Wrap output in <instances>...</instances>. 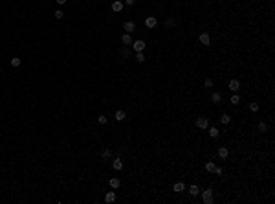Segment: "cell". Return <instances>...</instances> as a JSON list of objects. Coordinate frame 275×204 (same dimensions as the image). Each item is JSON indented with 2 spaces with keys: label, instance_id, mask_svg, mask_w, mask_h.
<instances>
[{
  "label": "cell",
  "instance_id": "6da1fadb",
  "mask_svg": "<svg viewBox=\"0 0 275 204\" xmlns=\"http://www.w3.org/2000/svg\"><path fill=\"white\" fill-rule=\"evenodd\" d=\"M202 202L204 204H213L215 202V195H213V189H204L202 191Z\"/></svg>",
  "mask_w": 275,
  "mask_h": 204
},
{
  "label": "cell",
  "instance_id": "7a4b0ae2",
  "mask_svg": "<svg viewBox=\"0 0 275 204\" xmlns=\"http://www.w3.org/2000/svg\"><path fill=\"white\" fill-rule=\"evenodd\" d=\"M196 127L200 131H206L209 127V118H206V116H198L196 118Z\"/></svg>",
  "mask_w": 275,
  "mask_h": 204
},
{
  "label": "cell",
  "instance_id": "3957f363",
  "mask_svg": "<svg viewBox=\"0 0 275 204\" xmlns=\"http://www.w3.org/2000/svg\"><path fill=\"white\" fill-rule=\"evenodd\" d=\"M216 156H218L220 160H227L229 158V149L224 147V145H220V147L216 149Z\"/></svg>",
  "mask_w": 275,
  "mask_h": 204
},
{
  "label": "cell",
  "instance_id": "277c9868",
  "mask_svg": "<svg viewBox=\"0 0 275 204\" xmlns=\"http://www.w3.org/2000/svg\"><path fill=\"white\" fill-rule=\"evenodd\" d=\"M130 46L134 48V52H143L145 48H147V42H145V40H141V39H138V40H134Z\"/></svg>",
  "mask_w": 275,
  "mask_h": 204
},
{
  "label": "cell",
  "instance_id": "5b68a950",
  "mask_svg": "<svg viewBox=\"0 0 275 204\" xmlns=\"http://www.w3.org/2000/svg\"><path fill=\"white\" fill-rule=\"evenodd\" d=\"M227 88H229L231 92H238V90H240V81H238L237 77L229 79V83H227Z\"/></svg>",
  "mask_w": 275,
  "mask_h": 204
},
{
  "label": "cell",
  "instance_id": "8992f818",
  "mask_svg": "<svg viewBox=\"0 0 275 204\" xmlns=\"http://www.w3.org/2000/svg\"><path fill=\"white\" fill-rule=\"evenodd\" d=\"M158 26V19L154 15H150V17H147L145 19V28H149V30H154V28Z\"/></svg>",
  "mask_w": 275,
  "mask_h": 204
},
{
  "label": "cell",
  "instance_id": "52a82bcc",
  "mask_svg": "<svg viewBox=\"0 0 275 204\" xmlns=\"http://www.w3.org/2000/svg\"><path fill=\"white\" fill-rule=\"evenodd\" d=\"M198 40H200V44H204V46H209V44H211V37H209L207 31H204V33L198 35Z\"/></svg>",
  "mask_w": 275,
  "mask_h": 204
},
{
  "label": "cell",
  "instance_id": "ba28073f",
  "mask_svg": "<svg viewBox=\"0 0 275 204\" xmlns=\"http://www.w3.org/2000/svg\"><path fill=\"white\" fill-rule=\"evenodd\" d=\"M123 8H125V4H123L121 0H114V2H112V11H114V13H121Z\"/></svg>",
  "mask_w": 275,
  "mask_h": 204
},
{
  "label": "cell",
  "instance_id": "9c48e42d",
  "mask_svg": "<svg viewBox=\"0 0 275 204\" xmlns=\"http://www.w3.org/2000/svg\"><path fill=\"white\" fill-rule=\"evenodd\" d=\"M123 30H125V33H132L134 30H136V24H134L132 20H127L125 24H123Z\"/></svg>",
  "mask_w": 275,
  "mask_h": 204
},
{
  "label": "cell",
  "instance_id": "30bf717a",
  "mask_svg": "<svg viewBox=\"0 0 275 204\" xmlns=\"http://www.w3.org/2000/svg\"><path fill=\"white\" fill-rule=\"evenodd\" d=\"M211 101L215 103V105H220L222 103V94L218 90H215V92H211Z\"/></svg>",
  "mask_w": 275,
  "mask_h": 204
},
{
  "label": "cell",
  "instance_id": "8fae6325",
  "mask_svg": "<svg viewBox=\"0 0 275 204\" xmlns=\"http://www.w3.org/2000/svg\"><path fill=\"white\" fill-rule=\"evenodd\" d=\"M172 191H176V193H184L185 191V184L180 180V182H174L172 184Z\"/></svg>",
  "mask_w": 275,
  "mask_h": 204
},
{
  "label": "cell",
  "instance_id": "7c38bea8",
  "mask_svg": "<svg viewBox=\"0 0 275 204\" xmlns=\"http://www.w3.org/2000/svg\"><path fill=\"white\" fill-rule=\"evenodd\" d=\"M112 169H116V171H121L123 169V160L121 158H114L112 160Z\"/></svg>",
  "mask_w": 275,
  "mask_h": 204
},
{
  "label": "cell",
  "instance_id": "4fadbf2b",
  "mask_svg": "<svg viewBox=\"0 0 275 204\" xmlns=\"http://www.w3.org/2000/svg\"><path fill=\"white\" fill-rule=\"evenodd\" d=\"M114 118H116V121H123V120L127 118V112H125V110H121V109H118V110H116V114H114Z\"/></svg>",
  "mask_w": 275,
  "mask_h": 204
},
{
  "label": "cell",
  "instance_id": "5bb4252c",
  "mask_svg": "<svg viewBox=\"0 0 275 204\" xmlns=\"http://www.w3.org/2000/svg\"><path fill=\"white\" fill-rule=\"evenodd\" d=\"M200 186L198 184H191V188H189V193H191V197H196V195H200Z\"/></svg>",
  "mask_w": 275,
  "mask_h": 204
},
{
  "label": "cell",
  "instance_id": "9a60e30c",
  "mask_svg": "<svg viewBox=\"0 0 275 204\" xmlns=\"http://www.w3.org/2000/svg\"><path fill=\"white\" fill-rule=\"evenodd\" d=\"M121 42L125 44V46H130V44H132V37H130V33H123V35H121Z\"/></svg>",
  "mask_w": 275,
  "mask_h": 204
},
{
  "label": "cell",
  "instance_id": "2e32d148",
  "mask_svg": "<svg viewBox=\"0 0 275 204\" xmlns=\"http://www.w3.org/2000/svg\"><path fill=\"white\" fill-rule=\"evenodd\" d=\"M218 136H220L218 127H215V125H213V127H209V138H213V140H215V138H218Z\"/></svg>",
  "mask_w": 275,
  "mask_h": 204
},
{
  "label": "cell",
  "instance_id": "e0dca14e",
  "mask_svg": "<svg viewBox=\"0 0 275 204\" xmlns=\"http://www.w3.org/2000/svg\"><path fill=\"white\" fill-rule=\"evenodd\" d=\"M229 103L233 105V107H237V105H238V103H240V96H238V94H237V92H233V96L229 97Z\"/></svg>",
  "mask_w": 275,
  "mask_h": 204
},
{
  "label": "cell",
  "instance_id": "ac0fdd59",
  "mask_svg": "<svg viewBox=\"0 0 275 204\" xmlns=\"http://www.w3.org/2000/svg\"><path fill=\"white\" fill-rule=\"evenodd\" d=\"M108 184H110V188H112V189H118L119 186H121V180L119 178H110Z\"/></svg>",
  "mask_w": 275,
  "mask_h": 204
},
{
  "label": "cell",
  "instance_id": "d6986e66",
  "mask_svg": "<svg viewBox=\"0 0 275 204\" xmlns=\"http://www.w3.org/2000/svg\"><path fill=\"white\" fill-rule=\"evenodd\" d=\"M114 201H116V191H108V193L105 195V202L110 204V202H114Z\"/></svg>",
  "mask_w": 275,
  "mask_h": 204
},
{
  "label": "cell",
  "instance_id": "ffe728a7",
  "mask_svg": "<svg viewBox=\"0 0 275 204\" xmlns=\"http://www.w3.org/2000/svg\"><path fill=\"white\" fill-rule=\"evenodd\" d=\"M215 167H216L215 162H211V160L206 162V171H207V173H215Z\"/></svg>",
  "mask_w": 275,
  "mask_h": 204
},
{
  "label": "cell",
  "instance_id": "44dd1931",
  "mask_svg": "<svg viewBox=\"0 0 275 204\" xmlns=\"http://www.w3.org/2000/svg\"><path fill=\"white\" fill-rule=\"evenodd\" d=\"M218 120H220V123H224V125H227V123H229V121H231V116H229V114H222V116H220Z\"/></svg>",
  "mask_w": 275,
  "mask_h": 204
},
{
  "label": "cell",
  "instance_id": "7402d4cb",
  "mask_svg": "<svg viewBox=\"0 0 275 204\" xmlns=\"http://www.w3.org/2000/svg\"><path fill=\"white\" fill-rule=\"evenodd\" d=\"M20 63H22V61H20V57H13V59L9 61V65L13 66V68H19V66H20Z\"/></svg>",
  "mask_w": 275,
  "mask_h": 204
},
{
  "label": "cell",
  "instance_id": "603a6c76",
  "mask_svg": "<svg viewBox=\"0 0 275 204\" xmlns=\"http://www.w3.org/2000/svg\"><path fill=\"white\" fill-rule=\"evenodd\" d=\"M110 156H112V149H105L103 153H101V158H103V160H108Z\"/></svg>",
  "mask_w": 275,
  "mask_h": 204
},
{
  "label": "cell",
  "instance_id": "cb8c5ba5",
  "mask_svg": "<svg viewBox=\"0 0 275 204\" xmlns=\"http://www.w3.org/2000/svg\"><path fill=\"white\" fill-rule=\"evenodd\" d=\"M119 55L123 57V59H128V57H130V52H128V48H127V46H125V48H121Z\"/></svg>",
  "mask_w": 275,
  "mask_h": 204
},
{
  "label": "cell",
  "instance_id": "d4e9b609",
  "mask_svg": "<svg viewBox=\"0 0 275 204\" xmlns=\"http://www.w3.org/2000/svg\"><path fill=\"white\" fill-rule=\"evenodd\" d=\"M257 129H259L260 132H266V131H268V125H266V121H259V123H257Z\"/></svg>",
  "mask_w": 275,
  "mask_h": 204
},
{
  "label": "cell",
  "instance_id": "484cf974",
  "mask_svg": "<svg viewBox=\"0 0 275 204\" xmlns=\"http://www.w3.org/2000/svg\"><path fill=\"white\" fill-rule=\"evenodd\" d=\"M138 63H145V55H143V52H136V57H134Z\"/></svg>",
  "mask_w": 275,
  "mask_h": 204
},
{
  "label": "cell",
  "instance_id": "4316f807",
  "mask_svg": "<svg viewBox=\"0 0 275 204\" xmlns=\"http://www.w3.org/2000/svg\"><path fill=\"white\" fill-rule=\"evenodd\" d=\"M165 26L167 28H174V26H176V19H172V17H171V19H167L165 20Z\"/></svg>",
  "mask_w": 275,
  "mask_h": 204
},
{
  "label": "cell",
  "instance_id": "83f0119b",
  "mask_svg": "<svg viewBox=\"0 0 275 204\" xmlns=\"http://www.w3.org/2000/svg\"><path fill=\"white\" fill-rule=\"evenodd\" d=\"M213 85H215V83H213V79H209V77L204 79V86H206V88H213Z\"/></svg>",
  "mask_w": 275,
  "mask_h": 204
},
{
  "label": "cell",
  "instance_id": "f1b7e54d",
  "mask_svg": "<svg viewBox=\"0 0 275 204\" xmlns=\"http://www.w3.org/2000/svg\"><path fill=\"white\" fill-rule=\"evenodd\" d=\"M97 123L105 125V123H107V116H105V114H99V116H97Z\"/></svg>",
  "mask_w": 275,
  "mask_h": 204
},
{
  "label": "cell",
  "instance_id": "f546056e",
  "mask_svg": "<svg viewBox=\"0 0 275 204\" xmlns=\"http://www.w3.org/2000/svg\"><path fill=\"white\" fill-rule=\"evenodd\" d=\"M249 110L251 112H259V103H249Z\"/></svg>",
  "mask_w": 275,
  "mask_h": 204
},
{
  "label": "cell",
  "instance_id": "4dcf8cb0",
  "mask_svg": "<svg viewBox=\"0 0 275 204\" xmlns=\"http://www.w3.org/2000/svg\"><path fill=\"white\" fill-rule=\"evenodd\" d=\"M53 15H55V19H59V20H61V19H62V17H64V13H62V11H61V9H57V11H55V13H53Z\"/></svg>",
  "mask_w": 275,
  "mask_h": 204
},
{
  "label": "cell",
  "instance_id": "1f68e13d",
  "mask_svg": "<svg viewBox=\"0 0 275 204\" xmlns=\"http://www.w3.org/2000/svg\"><path fill=\"white\" fill-rule=\"evenodd\" d=\"M222 173H224V169H222V167H215V175H218V177H222Z\"/></svg>",
  "mask_w": 275,
  "mask_h": 204
},
{
  "label": "cell",
  "instance_id": "d6a6232c",
  "mask_svg": "<svg viewBox=\"0 0 275 204\" xmlns=\"http://www.w3.org/2000/svg\"><path fill=\"white\" fill-rule=\"evenodd\" d=\"M125 4L127 6H134V4H136V0H125Z\"/></svg>",
  "mask_w": 275,
  "mask_h": 204
},
{
  "label": "cell",
  "instance_id": "836d02e7",
  "mask_svg": "<svg viewBox=\"0 0 275 204\" xmlns=\"http://www.w3.org/2000/svg\"><path fill=\"white\" fill-rule=\"evenodd\" d=\"M55 2H57V4H59V6H62V4H66V2H68V0H55Z\"/></svg>",
  "mask_w": 275,
  "mask_h": 204
}]
</instances>
